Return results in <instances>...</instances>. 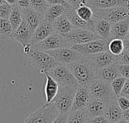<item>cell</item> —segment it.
Segmentation results:
<instances>
[{
  "label": "cell",
  "instance_id": "1",
  "mask_svg": "<svg viewBox=\"0 0 129 123\" xmlns=\"http://www.w3.org/2000/svg\"><path fill=\"white\" fill-rule=\"evenodd\" d=\"M67 66L76 78L79 85L89 86L95 79V70L86 56Z\"/></svg>",
  "mask_w": 129,
  "mask_h": 123
},
{
  "label": "cell",
  "instance_id": "2",
  "mask_svg": "<svg viewBox=\"0 0 129 123\" xmlns=\"http://www.w3.org/2000/svg\"><path fill=\"white\" fill-rule=\"evenodd\" d=\"M25 54L31 67L41 74L48 73L54 67L60 64L48 53L36 50L32 47Z\"/></svg>",
  "mask_w": 129,
  "mask_h": 123
},
{
  "label": "cell",
  "instance_id": "3",
  "mask_svg": "<svg viewBox=\"0 0 129 123\" xmlns=\"http://www.w3.org/2000/svg\"><path fill=\"white\" fill-rule=\"evenodd\" d=\"M76 88L59 85L58 92L51 103L56 106L60 114H69L71 111Z\"/></svg>",
  "mask_w": 129,
  "mask_h": 123
},
{
  "label": "cell",
  "instance_id": "4",
  "mask_svg": "<svg viewBox=\"0 0 129 123\" xmlns=\"http://www.w3.org/2000/svg\"><path fill=\"white\" fill-rule=\"evenodd\" d=\"M91 97L108 104L117 99L114 95L110 83L105 82L99 78H95L89 85Z\"/></svg>",
  "mask_w": 129,
  "mask_h": 123
},
{
  "label": "cell",
  "instance_id": "5",
  "mask_svg": "<svg viewBox=\"0 0 129 123\" xmlns=\"http://www.w3.org/2000/svg\"><path fill=\"white\" fill-rule=\"evenodd\" d=\"M60 115L54 103L45 104L30 114L23 123H51Z\"/></svg>",
  "mask_w": 129,
  "mask_h": 123
},
{
  "label": "cell",
  "instance_id": "6",
  "mask_svg": "<svg viewBox=\"0 0 129 123\" xmlns=\"http://www.w3.org/2000/svg\"><path fill=\"white\" fill-rule=\"evenodd\" d=\"M47 73L51 76L59 85L69 86L75 88L79 87V84L76 78L67 65L58 64Z\"/></svg>",
  "mask_w": 129,
  "mask_h": 123
},
{
  "label": "cell",
  "instance_id": "7",
  "mask_svg": "<svg viewBox=\"0 0 129 123\" xmlns=\"http://www.w3.org/2000/svg\"><path fill=\"white\" fill-rule=\"evenodd\" d=\"M94 15L104 19L111 25L129 17V9L126 7L116 6L104 9L93 10Z\"/></svg>",
  "mask_w": 129,
  "mask_h": 123
},
{
  "label": "cell",
  "instance_id": "8",
  "mask_svg": "<svg viewBox=\"0 0 129 123\" xmlns=\"http://www.w3.org/2000/svg\"><path fill=\"white\" fill-rule=\"evenodd\" d=\"M31 47L36 50L46 52L51 50L70 47V45L67 41V39L62 35L54 32L50 36H48L45 39Z\"/></svg>",
  "mask_w": 129,
  "mask_h": 123
},
{
  "label": "cell",
  "instance_id": "9",
  "mask_svg": "<svg viewBox=\"0 0 129 123\" xmlns=\"http://www.w3.org/2000/svg\"><path fill=\"white\" fill-rule=\"evenodd\" d=\"M62 36L67 39L70 47L74 45L84 44L97 39H101L93 31L81 28H74L70 33Z\"/></svg>",
  "mask_w": 129,
  "mask_h": 123
},
{
  "label": "cell",
  "instance_id": "10",
  "mask_svg": "<svg viewBox=\"0 0 129 123\" xmlns=\"http://www.w3.org/2000/svg\"><path fill=\"white\" fill-rule=\"evenodd\" d=\"M109 41L104 39H97L84 44L74 45L71 48L82 56H89L103 51H108Z\"/></svg>",
  "mask_w": 129,
  "mask_h": 123
},
{
  "label": "cell",
  "instance_id": "11",
  "mask_svg": "<svg viewBox=\"0 0 129 123\" xmlns=\"http://www.w3.org/2000/svg\"><path fill=\"white\" fill-rule=\"evenodd\" d=\"M46 53L51 56L60 64L63 65L70 64L83 57L81 54L73 50L71 47L51 50L46 51Z\"/></svg>",
  "mask_w": 129,
  "mask_h": 123
},
{
  "label": "cell",
  "instance_id": "12",
  "mask_svg": "<svg viewBox=\"0 0 129 123\" xmlns=\"http://www.w3.org/2000/svg\"><path fill=\"white\" fill-rule=\"evenodd\" d=\"M86 57L92 64L95 70L116 64V57L110 54L108 51Z\"/></svg>",
  "mask_w": 129,
  "mask_h": 123
},
{
  "label": "cell",
  "instance_id": "13",
  "mask_svg": "<svg viewBox=\"0 0 129 123\" xmlns=\"http://www.w3.org/2000/svg\"><path fill=\"white\" fill-rule=\"evenodd\" d=\"M91 94L88 86L79 85L76 88L71 111L86 109L87 105L91 100Z\"/></svg>",
  "mask_w": 129,
  "mask_h": 123
},
{
  "label": "cell",
  "instance_id": "14",
  "mask_svg": "<svg viewBox=\"0 0 129 123\" xmlns=\"http://www.w3.org/2000/svg\"><path fill=\"white\" fill-rule=\"evenodd\" d=\"M90 23L94 29V32L101 39L109 41L112 26L110 23H108L104 19L101 18L94 14Z\"/></svg>",
  "mask_w": 129,
  "mask_h": 123
},
{
  "label": "cell",
  "instance_id": "15",
  "mask_svg": "<svg viewBox=\"0 0 129 123\" xmlns=\"http://www.w3.org/2000/svg\"><path fill=\"white\" fill-rule=\"evenodd\" d=\"M54 29L52 23L46 22L45 20H42L36 30L33 32L30 41H29V45L31 46L42 42V40L45 39L48 36H50L52 33H54Z\"/></svg>",
  "mask_w": 129,
  "mask_h": 123
},
{
  "label": "cell",
  "instance_id": "16",
  "mask_svg": "<svg viewBox=\"0 0 129 123\" xmlns=\"http://www.w3.org/2000/svg\"><path fill=\"white\" fill-rule=\"evenodd\" d=\"M21 13L23 20L26 23L32 33H33L39 24L43 20V16L30 7L26 8H22Z\"/></svg>",
  "mask_w": 129,
  "mask_h": 123
},
{
  "label": "cell",
  "instance_id": "17",
  "mask_svg": "<svg viewBox=\"0 0 129 123\" xmlns=\"http://www.w3.org/2000/svg\"><path fill=\"white\" fill-rule=\"evenodd\" d=\"M33 33L26 23L23 20H22V23L18 26V28L12 32L11 38L19 42L23 46V48H24L29 45V41Z\"/></svg>",
  "mask_w": 129,
  "mask_h": 123
},
{
  "label": "cell",
  "instance_id": "18",
  "mask_svg": "<svg viewBox=\"0 0 129 123\" xmlns=\"http://www.w3.org/2000/svg\"><path fill=\"white\" fill-rule=\"evenodd\" d=\"M86 5L92 10L109 8L116 6H122L128 8L129 0H85Z\"/></svg>",
  "mask_w": 129,
  "mask_h": 123
},
{
  "label": "cell",
  "instance_id": "19",
  "mask_svg": "<svg viewBox=\"0 0 129 123\" xmlns=\"http://www.w3.org/2000/svg\"><path fill=\"white\" fill-rule=\"evenodd\" d=\"M65 14L70 20L72 25L74 26V28H81V29H85L94 32V29L91 26V25L82 20L76 13V11L74 8H73L71 5H68L66 7Z\"/></svg>",
  "mask_w": 129,
  "mask_h": 123
},
{
  "label": "cell",
  "instance_id": "20",
  "mask_svg": "<svg viewBox=\"0 0 129 123\" xmlns=\"http://www.w3.org/2000/svg\"><path fill=\"white\" fill-rule=\"evenodd\" d=\"M129 31V17L112 25L109 41L114 39H125Z\"/></svg>",
  "mask_w": 129,
  "mask_h": 123
},
{
  "label": "cell",
  "instance_id": "21",
  "mask_svg": "<svg viewBox=\"0 0 129 123\" xmlns=\"http://www.w3.org/2000/svg\"><path fill=\"white\" fill-rule=\"evenodd\" d=\"M121 76L118 70V64H114L104 68L95 70V78H99L110 83L115 79Z\"/></svg>",
  "mask_w": 129,
  "mask_h": 123
},
{
  "label": "cell",
  "instance_id": "22",
  "mask_svg": "<svg viewBox=\"0 0 129 123\" xmlns=\"http://www.w3.org/2000/svg\"><path fill=\"white\" fill-rule=\"evenodd\" d=\"M104 116L110 123H116L122 119V110L119 107L116 100L107 104Z\"/></svg>",
  "mask_w": 129,
  "mask_h": 123
},
{
  "label": "cell",
  "instance_id": "23",
  "mask_svg": "<svg viewBox=\"0 0 129 123\" xmlns=\"http://www.w3.org/2000/svg\"><path fill=\"white\" fill-rule=\"evenodd\" d=\"M44 75L45 76V78H46V82L45 85V100H46L45 104H49L55 98L58 92L59 85L47 73H45Z\"/></svg>",
  "mask_w": 129,
  "mask_h": 123
},
{
  "label": "cell",
  "instance_id": "24",
  "mask_svg": "<svg viewBox=\"0 0 129 123\" xmlns=\"http://www.w3.org/2000/svg\"><path fill=\"white\" fill-rule=\"evenodd\" d=\"M52 26H53L54 31L60 35L67 34L74 29V26L72 25V23H70V20L65 14V13L59 16L52 23Z\"/></svg>",
  "mask_w": 129,
  "mask_h": 123
},
{
  "label": "cell",
  "instance_id": "25",
  "mask_svg": "<svg viewBox=\"0 0 129 123\" xmlns=\"http://www.w3.org/2000/svg\"><path fill=\"white\" fill-rule=\"evenodd\" d=\"M107 104H106L103 101L91 98V100L89 101L86 107L88 118L104 116Z\"/></svg>",
  "mask_w": 129,
  "mask_h": 123
},
{
  "label": "cell",
  "instance_id": "26",
  "mask_svg": "<svg viewBox=\"0 0 129 123\" xmlns=\"http://www.w3.org/2000/svg\"><path fill=\"white\" fill-rule=\"evenodd\" d=\"M66 11V7L61 5H49L48 8L43 15V20L52 23L59 16L63 14Z\"/></svg>",
  "mask_w": 129,
  "mask_h": 123
},
{
  "label": "cell",
  "instance_id": "27",
  "mask_svg": "<svg viewBox=\"0 0 129 123\" xmlns=\"http://www.w3.org/2000/svg\"><path fill=\"white\" fill-rule=\"evenodd\" d=\"M8 20L11 23L12 32L16 30L18 28V26L20 25V23H22L23 17H22L21 9L19 8L17 5H12V9H11V12L8 18Z\"/></svg>",
  "mask_w": 129,
  "mask_h": 123
},
{
  "label": "cell",
  "instance_id": "28",
  "mask_svg": "<svg viewBox=\"0 0 129 123\" xmlns=\"http://www.w3.org/2000/svg\"><path fill=\"white\" fill-rule=\"evenodd\" d=\"M88 119L86 109L70 111L68 114L66 123H85Z\"/></svg>",
  "mask_w": 129,
  "mask_h": 123
},
{
  "label": "cell",
  "instance_id": "29",
  "mask_svg": "<svg viewBox=\"0 0 129 123\" xmlns=\"http://www.w3.org/2000/svg\"><path fill=\"white\" fill-rule=\"evenodd\" d=\"M124 51V43L122 39H114L109 41L108 51L113 55L117 57Z\"/></svg>",
  "mask_w": 129,
  "mask_h": 123
},
{
  "label": "cell",
  "instance_id": "30",
  "mask_svg": "<svg viewBox=\"0 0 129 123\" xmlns=\"http://www.w3.org/2000/svg\"><path fill=\"white\" fill-rule=\"evenodd\" d=\"M76 13L77 14L85 21L88 23H91V20L94 16L93 10L88 5H82L78 7L76 9ZM91 24V23H90Z\"/></svg>",
  "mask_w": 129,
  "mask_h": 123
},
{
  "label": "cell",
  "instance_id": "31",
  "mask_svg": "<svg viewBox=\"0 0 129 123\" xmlns=\"http://www.w3.org/2000/svg\"><path fill=\"white\" fill-rule=\"evenodd\" d=\"M12 28L8 19L0 18V37L2 39L11 38Z\"/></svg>",
  "mask_w": 129,
  "mask_h": 123
},
{
  "label": "cell",
  "instance_id": "32",
  "mask_svg": "<svg viewBox=\"0 0 129 123\" xmlns=\"http://www.w3.org/2000/svg\"><path fill=\"white\" fill-rule=\"evenodd\" d=\"M30 8L39 12L42 16L49 7V5L45 0H29Z\"/></svg>",
  "mask_w": 129,
  "mask_h": 123
},
{
  "label": "cell",
  "instance_id": "33",
  "mask_svg": "<svg viewBox=\"0 0 129 123\" xmlns=\"http://www.w3.org/2000/svg\"><path fill=\"white\" fill-rule=\"evenodd\" d=\"M126 81V79L122 76H119L118 78L115 79L113 81L110 82V86L112 88V90L116 95V98L120 96L121 91L122 90V88L124 86V84Z\"/></svg>",
  "mask_w": 129,
  "mask_h": 123
},
{
  "label": "cell",
  "instance_id": "34",
  "mask_svg": "<svg viewBox=\"0 0 129 123\" xmlns=\"http://www.w3.org/2000/svg\"><path fill=\"white\" fill-rule=\"evenodd\" d=\"M12 9V5L7 3H3L0 5V18L8 19Z\"/></svg>",
  "mask_w": 129,
  "mask_h": 123
},
{
  "label": "cell",
  "instance_id": "35",
  "mask_svg": "<svg viewBox=\"0 0 129 123\" xmlns=\"http://www.w3.org/2000/svg\"><path fill=\"white\" fill-rule=\"evenodd\" d=\"M116 103L119 107L122 110L125 111L129 108V99L125 96H119L116 99Z\"/></svg>",
  "mask_w": 129,
  "mask_h": 123
},
{
  "label": "cell",
  "instance_id": "36",
  "mask_svg": "<svg viewBox=\"0 0 129 123\" xmlns=\"http://www.w3.org/2000/svg\"><path fill=\"white\" fill-rule=\"evenodd\" d=\"M117 64H129V51L125 50L116 57Z\"/></svg>",
  "mask_w": 129,
  "mask_h": 123
},
{
  "label": "cell",
  "instance_id": "37",
  "mask_svg": "<svg viewBox=\"0 0 129 123\" xmlns=\"http://www.w3.org/2000/svg\"><path fill=\"white\" fill-rule=\"evenodd\" d=\"M118 70L121 76L129 79V64H118Z\"/></svg>",
  "mask_w": 129,
  "mask_h": 123
},
{
  "label": "cell",
  "instance_id": "38",
  "mask_svg": "<svg viewBox=\"0 0 129 123\" xmlns=\"http://www.w3.org/2000/svg\"><path fill=\"white\" fill-rule=\"evenodd\" d=\"M85 123H110L104 116L88 118Z\"/></svg>",
  "mask_w": 129,
  "mask_h": 123
},
{
  "label": "cell",
  "instance_id": "39",
  "mask_svg": "<svg viewBox=\"0 0 129 123\" xmlns=\"http://www.w3.org/2000/svg\"><path fill=\"white\" fill-rule=\"evenodd\" d=\"M70 5L76 9L78 7L82 5H86L85 0H65Z\"/></svg>",
  "mask_w": 129,
  "mask_h": 123
},
{
  "label": "cell",
  "instance_id": "40",
  "mask_svg": "<svg viewBox=\"0 0 129 123\" xmlns=\"http://www.w3.org/2000/svg\"><path fill=\"white\" fill-rule=\"evenodd\" d=\"M47 3L49 5H61L65 7H67L70 5L65 0H45Z\"/></svg>",
  "mask_w": 129,
  "mask_h": 123
},
{
  "label": "cell",
  "instance_id": "41",
  "mask_svg": "<svg viewBox=\"0 0 129 123\" xmlns=\"http://www.w3.org/2000/svg\"><path fill=\"white\" fill-rule=\"evenodd\" d=\"M129 95V79H126V81L124 84V86L122 88V90L121 91L120 96H125L128 97Z\"/></svg>",
  "mask_w": 129,
  "mask_h": 123
},
{
  "label": "cell",
  "instance_id": "42",
  "mask_svg": "<svg viewBox=\"0 0 129 123\" xmlns=\"http://www.w3.org/2000/svg\"><path fill=\"white\" fill-rule=\"evenodd\" d=\"M17 5L20 8H26L30 7L29 0H17Z\"/></svg>",
  "mask_w": 129,
  "mask_h": 123
},
{
  "label": "cell",
  "instance_id": "43",
  "mask_svg": "<svg viewBox=\"0 0 129 123\" xmlns=\"http://www.w3.org/2000/svg\"><path fill=\"white\" fill-rule=\"evenodd\" d=\"M68 114H60L51 123H66Z\"/></svg>",
  "mask_w": 129,
  "mask_h": 123
},
{
  "label": "cell",
  "instance_id": "44",
  "mask_svg": "<svg viewBox=\"0 0 129 123\" xmlns=\"http://www.w3.org/2000/svg\"><path fill=\"white\" fill-rule=\"evenodd\" d=\"M122 119L129 122V108L125 111H122Z\"/></svg>",
  "mask_w": 129,
  "mask_h": 123
},
{
  "label": "cell",
  "instance_id": "45",
  "mask_svg": "<svg viewBox=\"0 0 129 123\" xmlns=\"http://www.w3.org/2000/svg\"><path fill=\"white\" fill-rule=\"evenodd\" d=\"M123 43H124V49L129 51V39H123Z\"/></svg>",
  "mask_w": 129,
  "mask_h": 123
},
{
  "label": "cell",
  "instance_id": "46",
  "mask_svg": "<svg viewBox=\"0 0 129 123\" xmlns=\"http://www.w3.org/2000/svg\"><path fill=\"white\" fill-rule=\"evenodd\" d=\"M5 3L11 5H17V0H4Z\"/></svg>",
  "mask_w": 129,
  "mask_h": 123
},
{
  "label": "cell",
  "instance_id": "47",
  "mask_svg": "<svg viewBox=\"0 0 129 123\" xmlns=\"http://www.w3.org/2000/svg\"><path fill=\"white\" fill-rule=\"evenodd\" d=\"M116 123H129V122H128L127 121H125V119H121L120 121H119L118 122H116Z\"/></svg>",
  "mask_w": 129,
  "mask_h": 123
},
{
  "label": "cell",
  "instance_id": "48",
  "mask_svg": "<svg viewBox=\"0 0 129 123\" xmlns=\"http://www.w3.org/2000/svg\"><path fill=\"white\" fill-rule=\"evenodd\" d=\"M3 3H5V1L4 0H0V5H2Z\"/></svg>",
  "mask_w": 129,
  "mask_h": 123
},
{
  "label": "cell",
  "instance_id": "49",
  "mask_svg": "<svg viewBox=\"0 0 129 123\" xmlns=\"http://www.w3.org/2000/svg\"><path fill=\"white\" fill-rule=\"evenodd\" d=\"M125 39H129V31H128V35H127V36H126V38Z\"/></svg>",
  "mask_w": 129,
  "mask_h": 123
},
{
  "label": "cell",
  "instance_id": "50",
  "mask_svg": "<svg viewBox=\"0 0 129 123\" xmlns=\"http://www.w3.org/2000/svg\"><path fill=\"white\" fill-rule=\"evenodd\" d=\"M128 9H129V4H128Z\"/></svg>",
  "mask_w": 129,
  "mask_h": 123
},
{
  "label": "cell",
  "instance_id": "51",
  "mask_svg": "<svg viewBox=\"0 0 129 123\" xmlns=\"http://www.w3.org/2000/svg\"><path fill=\"white\" fill-rule=\"evenodd\" d=\"M127 98H128V99H129V95H128V97H127Z\"/></svg>",
  "mask_w": 129,
  "mask_h": 123
}]
</instances>
